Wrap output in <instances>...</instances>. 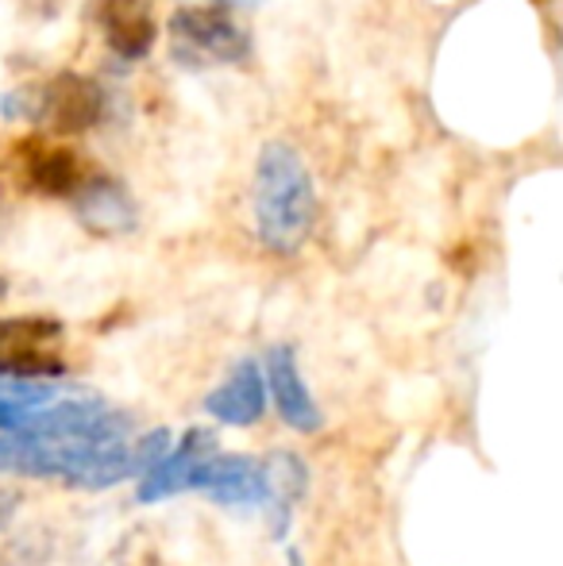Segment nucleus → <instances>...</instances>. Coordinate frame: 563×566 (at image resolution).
<instances>
[{
	"mask_svg": "<svg viewBox=\"0 0 563 566\" xmlns=\"http://www.w3.org/2000/svg\"><path fill=\"white\" fill-rule=\"evenodd\" d=\"M217 451V440L205 428H189L178 443H170V451L155 462L150 470L139 474L136 485V501L139 505H158L166 497H178V493L194 490L197 470L205 467V459Z\"/></svg>",
	"mask_w": 563,
	"mask_h": 566,
	"instance_id": "6",
	"label": "nucleus"
},
{
	"mask_svg": "<svg viewBox=\"0 0 563 566\" xmlns=\"http://www.w3.org/2000/svg\"><path fill=\"white\" fill-rule=\"evenodd\" d=\"M205 412L217 424L228 428H251L267 412V378L259 358H240L225 381L205 397Z\"/></svg>",
	"mask_w": 563,
	"mask_h": 566,
	"instance_id": "9",
	"label": "nucleus"
},
{
	"mask_svg": "<svg viewBox=\"0 0 563 566\" xmlns=\"http://www.w3.org/2000/svg\"><path fill=\"white\" fill-rule=\"evenodd\" d=\"M93 23L121 62H143L158 43V20L147 0H93Z\"/></svg>",
	"mask_w": 563,
	"mask_h": 566,
	"instance_id": "8",
	"label": "nucleus"
},
{
	"mask_svg": "<svg viewBox=\"0 0 563 566\" xmlns=\"http://www.w3.org/2000/svg\"><path fill=\"white\" fill-rule=\"evenodd\" d=\"M4 293H8V282H4V277H0V297H4Z\"/></svg>",
	"mask_w": 563,
	"mask_h": 566,
	"instance_id": "16",
	"label": "nucleus"
},
{
	"mask_svg": "<svg viewBox=\"0 0 563 566\" xmlns=\"http://www.w3.org/2000/svg\"><path fill=\"white\" fill-rule=\"evenodd\" d=\"M217 4H259V0H217Z\"/></svg>",
	"mask_w": 563,
	"mask_h": 566,
	"instance_id": "14",
	"label": "nucleus"
},
{
	"mask_svg": "<svg viewBox=\"0 0 563 566\" xmlns=\"http://www.w3.org/2000/svg\"><path fill=\"white\" fill-rule=\"evenodd\" d=\"M12 158L23 186L43 197H66L70 201L82 189V181L93 174V166L85 163L82 150L62 147V143H46L39 135H28V139L15 143Z\"/></svg>",
	"mask_w": 563,
	"mask_h": 566,
	"instance_id": "4",
	"label": "nucleus"
},
{
	"mask_svg": "<svg viewBox=\"0 0 563 566\" xmlns=\"http://www.w3.org/2000/svg\"><path fill=\"white\" fill-rule=\"evenodd\" d=\"M15 509H20V493H15V490H0V528H8V524H12Z\"/></svg>",
	"mask_w": 563,
	"mask_h": 566,
	"instance_id": "13",
	"label": "nucleus"
},
{
	"mask_svg": "<svg viewBox=\"0 0 563 566\" xmlns=\"http://www.w3.org/2000/svg\"><path fill=\"white\" fill-rule=\"evenodd\" d=\"M194 490H201L225 509H263L271 501V470H267V459L212 451L197 470Z\"/></svg>",
	"mask_w": 563,
	"mask_h": 566,
	"instance_id": "5",
	"label": "nucleus"
},
{
	"mask_svg": "<svg viewBox=\"0 0 563 566\" xmlns=\"http://www.w3.org/2000/svg\"><path fill=\"white\" fill-rule=\"evenodd\" d=\"M166 51L181 70H225L251 59V35L232 8L181 4L166 20Z\"/></svg>",
	"mask_w": 563,
	"mask_h": 566,
	"instance_id": "2",
	"label": "nucleus"
},
{
	"mask_svg": "<svg viewBox=\"0 0 563 566\" xmlns=\"http://www.w3.org/2000/svg\"><path fill=\"white\" fill-rule=\"evenodd\" d=\"M256 235L271 254H298L316 224V186L298 147L282 139L263 143L251 178Z\"/></svg>",
	"mask_w": 563,
	"mask_h": 566,
	"instance_id": "1",
	"label": "nucleus"
},
{
	"mask_svg": "<svg viewBox=\"0 0 563 566\" xmlns=\"http://www.w3.org/2000/svg\"><path fill=\"white\" fill-rule=\"evenodd\" d=\"M290 566H305V559H301L298 552H290Z\"/></svg>",
	"mask_w": 563,
	"mask_h": 566,
	"instance_id": "15",
	"label": "nucleus"
},
{
	"mask_svg": "<svg viewBox=\"0 0 563 566\" xmlns=\"http://www.w3.org/2000/svg\"><path fill=\"white\" fill-rule=\"evenodd\" d=\"M70 201H74L77 220L97 235H124L136 228V205H132L128 189L101 170H93Z\"/></svg>",
	"mask_w": 563,
	"mask_h": 566,
	"instance_id": "10",
	"label": "nucleus"
},
{
	"mask_svg": "<svg viewBox=\"0 0 563 566\" xmlns=\"http://www.w3.org/2000/svg\"><path fill=\"white\" fill-rule=\"evenodd\" d=\"M267 470H271V501L267 505H274V532L282 536V528L290 524V509H293V497H301L305 493V467H301V459H293V454H271L267 459Z\"/></svg>",
	"mask_w": 563,
	"mask_h": 566,
	"instance_id": "11",
	"label": "nucleus"
},
{
	"mask_svg": "<svg viewBox=\"0 0 563 566\" xmlns=\"http://www.w3.org/2000/svg\"><path fill=\"white\" fill-rule=\"evenodd\" d=\"M28 412L31 409H20V405L0 401V432H20V428L28 424Z\"/></svg>",
	"mask_w": 563,
	"mask_h": 566,
	"instance_id": "12",
	"label": "nucleus"
},
{
	"mask_svg": "<svg viewBox=\"0 0 563 566\" xmlns=\"http://www.w3.org/2000/svg\"><path fill=\"white\" fill-rule=\"evenodd\" d=\"M263 378H267V401H274L279 417L285 420V428L301 436H316L324 428V412L321 405L313 401L309 394L305 378H301V366H298V355L293 347H279L267 350V366H263Z\"/></svg>",
	"mask_w": 563,
	"mask_h": 566,
	"instance_id": "7",
	"label": "nucleus"
},
{
	"mask_svg": "<svg viewBox=\"0 0 563 566\" xmlns=\"http://www.w3.org/2000/svg\"><path fill=\"white\" fill-rule=\"evenodd\" d=\"M0 116L31 119L51 135H82L105 116V90L85 74H54L31 93H4Z\"/></svg>",
	"mask_w": 563,
	"mask_h": 566,
	"instance_id": "3",
	"label": "nucleus"
}]
</instances>
